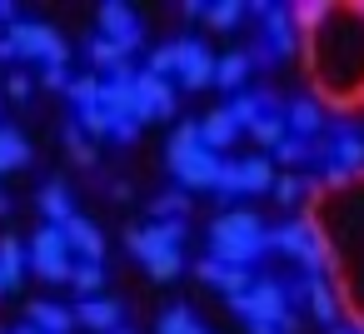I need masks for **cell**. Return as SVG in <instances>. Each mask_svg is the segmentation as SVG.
<instances>
[{
    "mask_svg": "<svg viewBox=\"0 0 364 334\" xmlns=\"http://www.w3.org/2000/svg\"><path fill=\"white\" fill-rule=\"evenodd\" d=\"M250 135H255L259 145H269V150H274V145L289 135V125H284V110H279V115H264V120H255V125H250Z\"/></svg>",
    "mask_w": 364,
    "mask_h": 334,
    "instance_id": "34",
    "label": "cell"
},
{
    "mask_svg": "<svg viewBox=\"0 0 364 334\" xmlns=\"http://www.w3.org/2000/svg\"><path fill=\"white\" fill-rule=\"evenodd\" d=\"M6 90H11V100H21V105H26V100H31V90H36V85H31V75H21V70H16V75H11V80H6Z\"/></svg>",
    "mask_w": 364,
    "mask_h": 334,
    "instance_id": "39",
    "label": "cell"
},
{
    "mask_svg": "<svg viewBox=\"0 0 364 334\" xmlns=\"http://www.w3.org/2000/svg\"><path fill=\"white\" fill-rule=\"evenodd\" d=\"M26 259H31V269H36L46 284H70L75 254H70V244H65V230L41 225V230L31 235V244H26Z\"/></svg>",
    "mask_w": 364,
    "mask_h": 334,
    "instance_id": "9",
    "label": "cell"
},
{
    "mask_svg": "<svg viewBox=\"0 0 364 334\" xmlns=\"http://www.w3.org/2000/svg\"><path fill=\"white\" fill-rule=\"evenodd\" d=\"M264 45L274 60H289L299 50V36H294V11L289 6H269L264 11Z\"/></svg>",
    "mask_w": 364,
    "mask_h": 334,
    "instance_id": "14",
    "label": "cell"
},
{
    "mask_svg": "<svg viewBox=\"0 0 364 334\" xmlns=\"http://www.w3.org/2000/svg\"><path fill=\"white\" fill-rule=\"evenodd\" d=\"M26 324H36L41 334H70V329H75V309H65V304H55V299H31Z\"/></svg>",
    "mask_w": 364,
    "mask_h": 334,
    "instance_id": "19",
    "label": "cell"
},
{
    "mask_svg": "<svg viewBox=\"0 0 364 334\" xmlns=\"http://www.w3.org/2000/svg\"><path fill=\"white\" fill-rule=\"evenodd\" d=\"M200 140H205L215 155H220V150H230V145L240 140V125L230 120V110H225V105H220V110H210V115L200 120Z\"/></svg>",
    "mask_w": 364,
    "mask_h": 334,
    "instance_id": "24",
    "label": "cell"
},
{
    "mask_svg": "<svg viewBox=\"0 0 364 334\" xmlns=\"http://www.w3.org/2000/svg\"><path fill=\"white\" fill-rule=\"evenodd\" d=\"M90 60H95V70H100V75H120V70H130V55H125L115 41H105V36H95V41H90Z\"/></svg>",
    "mask_w": 364,
    "mask_h": 334,
    "instance_id": "28",
    "label": "cell"
},
{
    "mask_svg": "<svg viewBox=\"0 0 364 334\" xmlns=\"http://www.w3.org/2000/svg\"><path fill=\"white\" fill-rule=\"evenodd\" d=\"M175 45H180L175 80H180L185 90H205V85H215V55H210V45H205V41H175Z\"/></svg>",
    "mask_w": 364,
    "mask_h": 334,
    "instance_id": "12",
    "label": "cell"
},
{
    "mask_svg": "<svg viewBox=\"0 0 364 334\" xmlns=\"http://www.w3.org/2000/svg\"><path fill=\"white\" fill-rule=\"evenodd\" d=\"M264 220L255 210H225L215 225H210V259L230 264V269H250L269 244H264Z\"/></svg>",
    "mask_w": 364,
    "mask_h": 334,
    "instance_id": "5",
    "label": "cell"
},
{
    "mask_svg": "<svg viewBox=\"0 0 364 334\" xmlns=\"http://www.w3.org/2000/svg\"><path fill=\"white\" fill-rule=\"evenodd\" d=\"M26 165H31V140H26V130L0 125V175L26 170Z\"/></svg>",
    "mask_w": 364,
    "mask_h": 334,
    "instance_id": "25",
    "label": "cell"
},
{
    "mask_svg": "<svg viewBox=\"0 0 364 334\" xmlns=\"http://www.w3.org/2000/svg\"><path fill=\"white\" fill-rule=\"evenodd\" d=\"M155 329H160V334H210V329H205V319H200L190 304H175V309H165Z\"/></svg>",
    "mask_w": 364,
    "mask_h": 334,
    "instance_id": "29",
    "label": "cell"
},
{
    "mask_svg": "<svg viewBox=\"0 0 364 334\" xmlns=\"http://www.w3.org/2000/svg\"><path fill=\"white\" fill-rule=\"evenodd\" d=\"M225 110H230V120H235L240 130H250L255 120L279 115V95H274V90H235V95L225 100Z\"/></svg>",
    "mask_w": 364,
    "mask_h": 334,
    "instance_id": "13",
    "label": "cell"
},
{
    "mask_svg": "<svg viewBox=\"0 0 364 334\" xmlns=\"http://www.w3.org/2000/svg\"><path fill=\"white\" fill-rule=\"evenodd\" d=\"M329 334H364V329H349V324H334Z\"/></svg>",
    "mask_w": 364,
    "mask_h": 334,
    "instance_id": "45",
    "label": "cell"
},
{
    "mask_svg": "<svg viewBox=\"0 0 364 334\" xmlns=\"http://www.w3.org/2000/svg\"><path fill=\"white\" fill-rule=\"evenodd\" d=\"M309 309H314V319L319 324H339V294H334V284L324 279V274H309Z\"/></svg>",
    "mask_w": 364,
    "mask_h": 334,
    "instance_id": "27",
    "label": "cell"
},
{
    "mask_svg": "<svg viewBox=\"0 0 364 334\" xmlns=\"http://www.w3.org/2000/svg\"><path fill=\"white\" fill-rule=\"evenodd\" d=\"M100 36L115 41L125 55H135L145 45V21L135 16V6H125V0H105L100 6Z\"/></svg>",
    "mask_w": 364,
    "mask_h": 334,
    "instance_id": "10",
    "label": "cell"
},
{
    "mask_svg": "<svg viewBox=\"0 0 364 334\" xmlns=\"http://www.w3.org/2000/svg\"><path fill=\"white\" fill-rule=\"evenodd\" d=\"M165 165H170L175 185H180L185 195H195V190H215L225 160L200 140V120H185V125L170 135V145H165Z\"/></svg>",
    "mask_w": 364,
    "mask_h": 334,
    "instance_id": "4",
    "label": "cell"
},
{
    "mask_svg": "<svg viewBox=\"0 0 364 334\" xmlns=\"http://www.w3.org/2000/svg\"><path fill=\"white\" fill-rule=\"evenodd\" d=\"M230 309L245 319V324H279L284 334H294L299 329V319H294V309H289V294H284V284L279 279H250V289L245 294H235L230 299Z\"/></svg>",
    "mask_w": 364,
    "mask_h": 334,
    "instance_id": "7",
    "label": "cell"
},
{
    "mask_svg": "<svg viewBox=\"0 0 364 334\" xmlns=\"http://www.w3.org/2000/svg\"><path fill=\"white\" fill-rule=\"evenodd\" d=\"M11 334H41V329H36V324H16Z\"/></svg>",
    "mask_w": 364,
    "mask_h": 334,
    "instance_id": "44",
    "label": "cell"
},
{
    "mask_svg": "<svg viewBox=\"0 0 364 334\" xmlns=\"http://www.w3.org/2000/svg\"><path fill=\"white\" fill-rule=\"evenodd\" d=\"M195 274H200L205 284L225 289V299H235V294H245V289H250V269H230V264H220V259H200V264H195Z\"/></svg>",
    "mask_w": 364,
    "mask_h": 334,
    "instance_id": "21",
    "label": "cell"
},
{
    "mask_svg": "<svg viewBox=\"0 0 364 334\" xmlns=\"http://www.w3.org/2000/svg\"><path fill=\"white\" fill-rule=\"evenodd\" d=\"M304 215L324 235L334 294L344 299V309L364 329V170L349 175L344 185H334V190H324L314 180L304 190Z\"/></svg>",
    "mask_w": 364,
    "mask_h": 334,
    "instance_id": "2",
    "label": "cell"
},
{
    "mask_svg": "<svg viewBox=\"0 0 364 334\" xmlns=\"http://www.w3.org/2000/svg\"><path fill=\"white\" fill-rule=\"evenodd\" d=\"M185 235H190L185 220H155V225L130 230L125 244H130V254L140 259V269H145L155 284H165V279H175V274L185 269V254H180Z\"/></svg>",
    "mask_w": 364,
    "mask_h": 334,
    "instance_id": "3",
    "label": "cell"
},
{
    "mask_svg": "<svg viewBox=\"0 0 364 334\" xmlns=\"http://www.w3.org/2000/svg\"><path fill=\"white\" fill-rule=\"evenodd\" d=\"M70 284L80 289V299L100 294V289H105V264H90V259H80V264L70 269Z\"/></svg>",
    "mask_w": 364,
    "mask_h": 334,
    "instance_id": "32",
    "label": "cell"
},
{
    "mask_svg": "<svg viewBox=\"0 0 364 334\" xmlns=\"http://www.w3.org/2000/svg\"><path fill=\"white\" fill-rule=\"evenodd\" d=\"M36 205H41L46 225H55V230L75 215V200H70V185H65V180H46V190H41V200H36Z\"/></svg>",
    "mask_w": 364,
    "mask_h": 334,
    "instance_id": "23",
    "label": "cell"
},
{
    "mask_svg": "<svg viewBox=\"0 0 364 334\" xmlns=\"http://www.w3.org/2000/svg\"><path fill=\"white\" fill-rule=\"evenodd\" d=\"M130 195H135V190H130L125 180H115V185H110V200H130Z\"/></svg>",
    "mask_w": 364,
    "mask_h": 334,
    "instance_id": "40",
    "label": "cell"
},
{
    "mask_svg": "<svg viewBox=\"0 0 364 334\" xmlns=\"http://www.w3.org/2000/svg\"><path fill=\"white\" fill-rule=\"evenodd\" d=\"M309 85L329 110L364 105V6H324L299 41Z\"/></svg>",
    "mask_w": 364,
    "mask_h": 334,
    "instance_id": "1",
    "label": "cell"
},
{
    "mask_svg": "<svg viewBox=\"0 0 364 334\" xmlns=\"http://www.w3.org/2000/svg\"><path fill=\"white\" fill-rule=\"evenodd\" d=\"M65 155H70V160H75V165H85V170H90V165H95V145H90V140H85V130H80V125H75V120H70V125H65Z\"/></svg>",
    "mask_w": 364,
    "mask_h": 334,
    "instance_id": "33",
    "label": "cell"
},
{
    "mask_svg": "<svg viewBox=\"0 0 364 334\" xmlns=\"http://www.w3.org/2000/svg\"><path fill=\"white\" fill-rule=\"evenodd\" d=\"M70 80H75L70 65H41V85L46 90H70Z\"/></svg>",
    "mask_w": 364,
    "mask_h": 334,
    "instance_id": "37",
    "label": "cell"
},
{
    "mask_svg": "<svg viewBox=\"0 0 364 334\" xmlns=\"http://www.w3.org/2000/svg\"><path fill=\"white\" fill-rule=\"evenodd\" d=\"M240 21H245V0H215V6H205L210 31H235Z\"/></svg>",
    "mask_w": 364,
    "mask_h": 334,
    "instance_id": "30",
    "label": "cell"
},
{
    "mask_svg": "<svg viewBox=\"0 0 364 334\" xmlns=\"http://www.w3.org/2000/svg\"><path fill=\"white\" fill-rule=\"evenodd\" d=\"M274 160H284V165H304V160H314V140H299V135H284V140L274 145Z\"/></svg>",
    "mask_w": 364,
    "mask_h": 334,
    "instance_id": "35",
    "label": "cell"
},
{
    "mask_svg": "<svg viewBox=\"0 0 364 334\" xmlns=\"http://www.w3.org/2000/svg\"><path fill=\"white\" fill-rule=\"evenodd\" d=\"M274 160L269 155H250V160H240V195H269L274 190Z\"/></svg>",
    "mask_w": 364,
    "mask_h": 334,
    "instance_id": "22",
    "label": "cell"
},
{
    "mask_svg": "<svg viewBox=\"0 0 364 334\" xmlns=\"http://www.w3.org/2000/svg\"><path fill=\"white\" fill-rule=\"evenodd\" d=\"M264 244L279 249L284 259H294L304 274H329V249H324V235H319V225H314L309 215L274 225V230L264 235Z\"/></svg>",
    "mask_w": 364,
    "mask_h": 334,
    "instance_id": "6",
    "label": "cell"
},
{
    "mask_svg": "<svg viewBox=\"0 0 364 334\" xmlns=\"http://www.w3.org/2000/svg\"><path fill=\"white\" fill-rule=\"evenodd\" d=\"M250 334H284L279 324H250Z\"/></svg>",
    "mask_w": 364,
    "mask_h": 334,
    "instance_id": "41",
    "label": "cell"
},
{
    "mask_svg": "<svg viewBox=\"0 0 364 334\" xmlns=\"http://www.w3.org/2000/svg\"><path fill=\"white\" fill-rule=\"evenodd\" d=\"M6 41H11V50H16V60L70 65V45H65V36H60L55 26H46V21H11Z\"/></svg>",
    "mask_w": 364,
    "mask_h": 334,
    "instance_id": "8",
    "label": "cell"
},
{
    "mask_svg": "<svg viewBox=\"0 0 364 334\" xmlns=\"http://www.w3.org/2000/svg\"><path fill=\"white\" fill-rule=\"evenodd\" d=\"M110 334H130V329H110Z\"/></svg>",
    "mask_w": 364,
    "mask_h": 334,
    "instance_id": "46",
    "label": "cell"
},
{
    "mask_svg": "<svg viewBox=\"0 0 364 334\" xmlns=\"http://www.w3.org/2000/svg\"><path fill=\"white\" fill-rule=\"evenodd\" d=\"M250 70H255V65H250V55H245V50L215 55V85H220V90H230V95H235V90H245Z\"/></svg>",
    "mask_w": 364,
    "mask_h": 334,
    "instance_id": "26",
    "label": "cell"
},
{
    "mask_svg": "<svg viewBox=\"0 0 364 334\" xmlns=\"http://www.w3.org/2000/svg\"><path fill=\"white\" fill-rule=\"evenodd\" d=\"M284 125H289V135H299V140H314L319 130H324V105L319 100H289L284 105Z\"/></svg>",
    "mask_w": 364,
    "mask_h": 334,
    "instance_id": "20",
    "label": "cell"
},
{
    "mask_svg": "<svg viewBox=\"0 0 364 334\" xmlns=\"http://www.w3.org/2000/svg\"><path fill=\"white\" fill-rule=\"evenodd\" d=\"M304 190H309V185H304V180H299V175H279V180H274V190H269V195H274V200H279V205H299V200H304Z\"/></svg>",
    "mask_w": 364,
    "mask_h": 334,
    "instance_id": "36",
    "label": "cell"
},
{
    "mask_svg": "<svg viewBox=\"0 0 364 334\" xmlns=\"http://www.w3.org/2000/svg\"><path fill=\"white\" fill-rule=\"evenodd\" d=\"M120 299H105V294H90V299H80L75 304V324H85V329H95V334H110V329H120Z\"/></svg>",
    "mask_w": 364,
    "mask_h": 334,
    "instance_id": "16",
    "label": "cell"
},
{
    "mask_svg": "<svg viewBox=\"0 0 364 334\" xmlns=\"http://www.w3.org/2000/svg\"><path fill=\"white\" fill-rule=\"evenodd\" d=\"M60 230H65L70 254H80V259H90V264H100V259H105V235H100V225H95V220H85V215L75 210Z\"/></svg>",
    "mask_w": 364,
    "mask_h": 334,
    "instance_id": "15",
    "label": "cell"
},
{
    "mask_svg": "<svg viewBox=\"0 0 364 334\" xmlns=\"http://www.w3.org/2000/svg\"><path fill=\"white\" fill-rule=\"evenodd\" d=\"M175 110H180L175 85L160 80V75H150V70H140V75H135V120H140V125H145V120H170Z\"/></svg>",
    "mask_w": 364,
    "mask_h": 334,
    "instance_id": "11",
    "label": "cell"
},
{
    "mask_svg": "<svg viewBox=\"0 0 364 334\" xmlns=\"http://www.w3.org/2000/svg\"><path fill=\"white\" fill-rule=\"evenodd\" d=\"M364 170V135H354V130H339L334 140H324V170Z\"/></svg>",
    "mask_w": 364,
    "mask_h": 334,
    "instance_id": "18",
    "label": "cell"
},
{
    "mask_svg": "<svg viewBox=\"0 0 364 334\" xmlns=\"http://www.w3.org/2000/svg\"><path fill=\"white\" fill-rule=\"evenodd\" d=\"M0 60H16V50H11V41L0 36Z\"/></svg>",
    "mask_w": 364,
    "mask_h": 334,
    "instance_id": "42",
    "label": "cell"
},
{
    "mask_svg": "<svg viewBox=\"0 0 364 334\" xmlns=\"http://www.w3.org/2000/svg\"><path fill=\"white\" fill-rule=\"evenodd\" d=\"M11 210H16V200H11L6 190H0V215H11Z\"/></svg>",
    "mask_w": 364,
    "mask_h": 334,
    "instance_id": "43",
    "label": "cell"
},
{
    "mask_svg": "<svg viewBox=\"0 0 364 334\" xmlns=\"http://www.w3.org/2000/svg\"><path fill=\"white\" fill-rule=\"evenodd\" d=\"M26 269H31V259H26V244H21L16 235H0V299L21 289Z\"/></svg>",
    "mask_w": 364,
    "mask_h": 334,
    "instance_id": "17",
    "label": "cell"
},
{
    "mask_svg": "<svg viewBox=\"0 0 364 334\" xmlns=\"http://www.w3.org/2000/svg\"><path fill=\"white\" fill-rule=\"evenodd\" d=\"M110 140H115V145H135V140H140V120H135V115H130V120H115V125H110Z\"/></svg>",
    "mask_w": 364,
    "mask_h": 334,
    "instance_id": "38",
    "label": "cell"
},
{
    "mask_svg": "<svg viewBox=\"0 0 364 334\" xmlns=\"http://www.w3.org/2000/svg\"><path fill=\"white\" fill-rule=\"evenodd\" d=\"M150 215L155 220H190V195L185 190H165L150 200Z\"/></svg>",
    "mask_w": 364,
    "mask_h": 334,
    "instance_id": "31",
    "label": "cell"
}]
</instances>
